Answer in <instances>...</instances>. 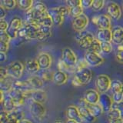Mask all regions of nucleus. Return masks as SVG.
I'll use <instances>...</instances> for the list:
<instances>
[{"mask_svg":"<svg viewBox=\"0 0 123 123\" xmlns=\"http://www.w3.org/2000/svg\"><path fill=\"white\" fill-rule=\"evenodd\" d=\"M48 14L49 15L50 18H52L54 25H61L64 22L65 17L61 14L58 7L56 8H51L48 9Z\"/></svg>","mask_w":123,"mask_h":123,"instance_id":"obj_21","label":"nucleus"},{"mask_svg":"<svg viewBox=\"0 0 123 123\" xmlns=\"http://www.w3.org/2000/svg\"><path fill=\"white\" fill-rule=\"evenodd\" d=\"M38 25L31 24L29 22L24 23L22 29L18 32V38L22 41H31L38 38Z\"/></svg>","mask_w":123,"mask_h":123,"instance_id":"obj_2","label":"nucleus"},{"mask_svg":"<svg viewBox=\"0 0 123 123\" xmlns=\"http://www.w3.org/2000/svg\"><path fill=\"white\" fill-rule=\"evenodd\" d=\"M95 39V36L88 31L79 32L75 36V41L78 45L83 49H88L92 43Z\"/></svg>","mask_w":123,"mask_h":123,"instance_id":"obj_4","label":"nucleus"},{"mask_svg":"<svg viewBox=\"0 0 123 123\" xmlns=\"http://www.w3.org/2000/svg\"><path fill=\"white\" fill-rule=\"evenodd\" d=\"M111 42L115 45H122L123 43V28L115 26L111 29Z\"/></svg>","mask_w":123,"mask_h":123,"instance_id":"obj_19","label":"nucleus"},{"mask_svg":"<svg viewBox=\"0 0 123 123\" xmlns=\"http://www.w3.org/2000/svg\"><path fill=\"white\" fill-rule=\"evenodd\" d=\"M0 5L2 6L6 9H13L17 5V1L15 0H2L0 1Z\"/></svg>","mask_w":123,"mask_h":123,"instance_id":"obj_38","label":"nucleus"},{"mask_svg":"<svg viewBox=\"0 0 123 123\" xmlns=\"http://www.w3.org/2000/svg\"><path fill=\"white\" fill-rule=\"evenodd\" d=\"M25 69L29 74H36L40 70V67L36 59H29L25 62Z\"/></svg>","mask_w":123,"mask_h":123,"instance_id":"obj_29","label":"nucleus"},{"mask_svg":"<svg viewBox=\"0 0 123 123\" xmlns=\"http://www.w3.org/2000/svg\"><path fill=\"white\" fill-rule=\"evenodd\" d=\"M115 59L118 62L123 64V45H119L115 52Z\"/></svg>","mask_w":123,"mask_h":123,"instance_id":"obj_43","label":"nucleus"},{"mask_svg":"<svg viewBox=\"0 0 123 123\" xmlns=\"http://www.w3.org/2000/svg\"><path fill=\"white\" fill-rule=\"evenodd\" d=\"M107 116H108V118H109V120L122 118L121 117V114H120V112H119V111L115 107H112V109H111L109 111V112L107 113Z\"/></svg>","mask_w":123,"mask_h":123,"instance_id":"obj_40","label":"nucleus"},{"mask_svg":"<svg viewBox=\"0 0 123 123\" xmlns=\"http://www.w3.org/2000/svg\"><path fill=\"white\" fill-rule=\"evenodd\" d=\"M55 123H64V122H62V121H60V120H57V121H55Z\"/></svg>","mask_w":123,"mask_h":123,"instance_id":"obj_58","label":"nucleus"},{"mask_svg":"<svg viewBox=\"0 0 123 123\" xmlns=\"http://www.w3.org/2000/svg\"><path fill=\"white\" fill-rule=\"evenodd\" d=\"M111 80L107 75L101 74L97 76L95 80V87L100 94H106L111 88Z\"/></svg>","mask_w":123,"mask_h":123,"instance_id":"obj_7","label":"nucleus"},{"mask_svg":"<svg viewBox=\"0 0 123 123\" xmlns=\"http://www.w3.org/2000/svg\"><path fill=\"white\" fill-rule=\"evenodd\" d=\"M17 5L22 10L27 12L32 8L34 2L32 0H19L17 2Z\"/></svg>","mask_w":123,"mask_h":123,"instance_id":"obj_33","label":"nucleus"},{"mask_svg":"<svg viewBox=\"0 0 123 123\" xmlns=\"http://www.w3.org/2000/svg\"><path fill=\"white\" fill-rule=\"evenodd\" d=\"M27 81L29 82L33 90H41L44 86V82L40 78V76L32 75L27 79Z\"/></svg>","mask_w":123,"mask_h":123,"instance_id":"obj_25","label":"nucleus"},{"mask_svg":"<svg viewBox=\"0 0 123 123\" xmlns=\"http://www.w3.org/2000/svg\"><path fill=\"white\" fill-rule=\"evenodd\" d=\"M9 43H6V42H0V52H5L9 50Z\"/></svg>","mask_w":123,"mask_h":123,"instance_id":"obj_51","label":"nucleus"},{"mask_svg":"<svg viewBox=\"0 0 123 123\" xmlns=\"http://www.w3.org/2000/svg\"><path fill=\"white\" fill-rule=\"evenodd\" d=\"M6 59H7L6 53L0 52V61H1V62H4L5 61H6Z\"/></svg>","mask_w":123,"mask_h":123,"instance_id":"obj_55","label":"nucleus"},{"mask_svg":"<svg viewBox=\"0 0 123 123\" xmlns=\"http://www.w3.org/2000/svg\"><path fill=\"white\" fill-rule=\"evenodd\" d=\"M2 105L3 107V110L7 111V112H10V111H12L15 109H18V108L15 106L12 99L9 96V95H6V98L4 100L3 103L2 104Z\"/></svg>","mask_w":123,"mask_h":123,"instance_id":"obj_30","label":"nucleus"},{"mask_svg":"<svg viewBox=\"0 0 123 123\" xmlns=\"http://www.w3.org/2000/svg\"><path fill=\"white\" fill-rule=\"evenodd\" d=\"M65 123H80L78 121H75V120H71V119H67V121Z\"/></svg>","mask_w":123,"mask_h":123,"instance_id":"obj_57","label":"nucleus"},{"mask_svg":"<svg viewBox=\"0 0 123 123\" xmlns=\"http://www.w3.org/2000/svg\"><path fill=\"white\" fill-rule=\"evenodd\" d=\"M52 36V28L48 26L38 25V40L45 41L48 39Z\"/></svg>","mask_w":123,"mask_h":123,"instance_id":"obj_28","label":"nucleus"},{"mask_svg":"<svg viewBox=\"0 0 123 123\" xmlns=\"http://www.w3.org/2000/svg\"><path fill=\"white\" fill-rule=\"evenodd\" d=\"M30 113L36 121L43 120L46 115V109L43 104L38 103L31 100L29 105Z\"/></svg>","mask_w":123,"mask_h":123,"instance_id":"obj_5","label":"nucleus"},{"mask_svg":"<svg viewBox=\"0 0 123 123\" xmlns=\"http://www.w3.org/2000/svg\"><path fill=\"white\" fill-rule=\"evenodd\" d=\"M9 75L14 79L18 80L21 78L25 67L23 64L19 61H13L6 67Z\"/></svg>","mask_w":123,"mask_h":123,"instance_id":"obj_8","label":"nucleus"},{"mask_svg":"<svg viewBox=\"0 0 123 123\" xmlns=\"http://www.w3.org/2000/svg\"><path fill=\"white\" fill-rule=\"evenodd\" d=\"M65 4H66V6L68 9H71V8L75 7L77 6H80L81 0H69V1L65 2Z\"/></svg>","mask_w":123,"mask_h":123,"instance_id":"obj_47","label":"nucleus"},{"mask_svg":"<svg viewBox=\"0 0 123 123\" xmlns=\"http://www.w3.org/2000/svg\"><path fill=\"white\" fill-rule=\"evenodd\" d=\"M9 76V73H8L7 68L4 67H1V68H0V81L4 80L5 79L8 78Z\"/></svg>","mask_w":123,"mask_h":123,"instance_id":"obj_50","label":"nucleus"},{"mask_svg":"<svg viewBox=\"0 0 123 123\" xmlns=\"http://www.w3.org/2000/svg\"><path fill=\"white\" fill-rule=\"evenodd\" d=\"M53 76H54V72L49 70H44L41 72L40 78L42 79L43 82H52L53 81Z\"/></svg>","mask_w":123,"mask_h":123,"instance_id":"obj_35","label":"nucleus"},{"mask_svg":"<svg viewBox=\"0 0 123 123\" xmlns=\"http://www.w3.org/2000/svg\"><path fill=\"white\" fill-rule=\"evenodd\" d=\"M111 98L114 103H119L123 101V89L120 92H117V93L111 94Z\"/></svg>","mask_w":123,"mask_h":123,"instance_id":"obj_44","label":"nucleus"},{"mask_svg":"<svg viewBox=\"0 0 123 123\" xmlns=\"http://www.w3.org/2000/svg\"><path fill=\"white\" fill-rule=\"evenodd\" d=\"M88 51L94 52H96L98 54H100L102 52L101 42H100L98 39H96V38H95V39L94 40V42L92 43L89 49H88Z\"/></svg>","mask_w":123,"mask_h":123,"instance_id":"obj_39","label":"nucleus"},{"mask_svg":"<svg viewBox=\"0 0 123 123\" xmlns=\"http://www.w3.org/2000/svg\"><path fill=\"white\" fill-rule=\"evenodd\" d=\"M12 38L9 36L7 32H0V42H6V43H9Z\"/></svg>","mask_w":123,"mask_h":123,"instance_id":"obj_46","label":"nucleus"},{"mask_svg":"<svg viewBox=\"0 0 123 123\" xmlns=\"http://www.w3.org/2000/svg\"><path fill=\"white\" fill-rule=\"evenodd\" d=\"M92 22L97 26L98 29H111V18L107 15H95L92 18Z\"/></svg>","mask_w":123,"mask_h":123,"instance_id":"obj_12","label":"nucleus"},{"mask_svg":"<svg viewBox=\"0 0 123 123\" xmlns=\"http://www.w3.org/2000/svg\"><path fill=\"white\" fill-rule=\"evenodd\" d=\"M68 81V75L67 73L58 70L56 72H54V76H53V81L52 82L57 86H62L67 82Z\"/></svg>","mask_w":123,"mask_h":123,"instance_id":"obj_26","label":"nucleus"},{"mask_svg":"<svg viewBox=\"0 0 123 123\" xmlns=\"http://www.w3.org/2000/svg\"><path fill=\"white\" fill-rule=\"evenodd\" d=\"M19 123H32V122H31L30 120H29V119L24 118V119H22V121H20V122H19Z\"/></svg>","mask_w":123,"mask_h":123,"instance_id":"obj_56","label":"nucleus"},{"mask_svg":"<svg viewBox=\"0 0 123 123\" xmlns=\"http://www.w3.org/2000/svg\"><path fill=\"white\" fill-rule=\"evenodd\" d=\"M30 98L32 101L36 102L38 103L43 104L47 100V94L44 90H33L30 95Z\"/></svg>","mask_w":123,"mask_h":123,"instance_id":"obj_24","label":"nucleus"},{"mask_svg":"<svg viewBox=\"0 0 123 123\" xmlns=\"http://www.w3.org/2000/svg\"><path fill=\"white\" fill-rule=\"evenodd\" d=\"M57 67L59 68V70L65 72H70V73H74V74L75 72V68L68 66L66 64H65L61 60V59L59 60V62L57 64Z\"/></svg>","mask_w":123,"mask_h":123,"instance_id":"obj_37","label":"nucleus"},{"mask_svg":"<svg viewBox=\"0 0 123 123\" xmlns=\"http://www.w3.org/2000/svg\"><path fill=\"white\" fill-rule=\"evenodd\" d=\"M8 95H9V97L12 99V101L14 102L15 106L17 108L22 106L24 105L25 102V99L27 98L25 93H23V92L20 91L15 90V89L12 90Z\"/></svg>","mask_w":123,"mask_h":123,"instance_id":"obj_18","label":"nucleus"},{"mask_svg":"<svg viewBox=\"0 0 123 123\" xmlns=\"http://www.w3.org/2000/svg\"><path fill=\"white\" fill-rule=\"evenodd\" d=\"M84 59L86 60L88 65L92 67L98 66V65H102L104 62L103 57L100 54L88 51V50H86Z\"/></svg>","mask_w":123,"mask_h":123,"instance_id":"obj_14","label":"nucleus"},{"mask_svg":"<svg viewBox=\"0 0 123 123\" xmlns=\"http://www.w3.org/2000/svg\"><path fill=\"white\" fill-rule=\"evenodd\" d=\"M115 105H113V107L116 108V109L119 111V112L121 114V117L123 118V101L119 102V103H115Z\"/></svg>","mask_w":123,"mask_h":123,"instance_id":"obj_52","label":"nucleus"},{"mask_svg":"<svg viewBox=\"0 0 123 123\" xmlns=\"http://www.w3.org/2000/svg\"><path fill=\"white\" fill-rule=\"evenodd\" d=\"M88 67H89V65H88L86 60L85 59H80L78 61V63H77L76 66H75V71L79 70V69L88 68Z\"/></svg>","mask_w":123,"mask_h":123,"instance_id":"obj_45","label":"nucleus"},{"mask_svg":"<svg viewBox=\"0 0 123 123\" xmlns=\"http://www.w3.org/2000/svg\"><path fill=\"white\" fill-rule=\"evenodd\" d=\"M24 117V112L18 109L10 112H7L2 109L0 114V123H19V122L25 118Z\"/></svg>","mask_w":123,"mask_h":123,"instance_id":"obj_3","label":"nucleus"},{"mask_svg":"<svg viewBox=\"0 0 123 123\" xmlns=\"http://www.w3.org/2000/svg\"><path fill=\"white\" fill-rule=\"evenodd\" d=\"M102 52L105 54H109L112 51V45L111 42H101Z\"/></svg>","mask_w":123,"mask_h":123,"instance_id":"obj_42","label":"nucleus"},{"mask_svg":"<svg viewBox=\"0 0 123 123\" xmlns=\"http://www.w3.org/2000/svg\"><path fill=\"white\" fill-rule=\"evenodd\" d=\"M37 62L42 71L48 70L50 68L52 63V56L49 53L45 52H41L36 58Z\"/></svg>","mask_w":123,"mask_h":123,"instance_id":"obj_15","label":"nucleus"},{"mask_svg":"<svg viewBox=\"0 0 123 123\" xmlns=\"http://www.w3.org/2000/svg\"><path fill=\"white\" fill-rule=\"evenodd\" d=\"M6 16V9L2 6L0 5V20L4 19Z\"/></svg>","mask_w":123,"mask_h":123,"instance_id":"obj_53","label":"nucleus"},{"mask_svg":"<svg viewBox=\"0 0 123 123\" xmlns=\"http://www.w3.org/2000/svg\"><path fill=\"white\" fill-rule=\"evenodd\" d=\"M89 22V19L86 14H82L79 16L73 18L72 20V28L75 32H81L85 31Z\"/></svg>","mask_w":123,"mask_h":123,"instance_id":"obj_13","label":"nucleus"},{"mask_svg":"<svg viewBox=\"0 0 123 123\" xmlns=\"http://www.w3.org/2000/svg\"><path fill=\"white\" fill-rule=\"evenodd\" d=\"M100 95L101 94L97 90L90 88L85 92L83 99L88 105H95V104L99 103Z\"/></svg>","mask_w":123,"mask_h":123,"instance_id":"obj_17","label":"nucleus"},{"mask_svg":"<svg viewBox=\"0 0 123 123\" xmlns=\"http://www.w3.org/2000/svg\"><path fill=\"white\" fill-rule=\"evenodd\" d=\"M69 9V15L72 16V18H76L79 16V15H82L83 14V9L82 7L80 6H77L75 7H73L71 8V9Z\"/></svg>","mask_w":123,"mask_h":123,"instance_id":"obj_36","label":"nucleus"},{"mask_svg":"<svg viewBox=\"0 0 123 123\" xmlns=\"http://www.w3.org/2000/svg\"><path fill=\"white\" fill-rule=\"evenodd\" d=\"M93 1L92 0H82L81 1V6L83 9H87L88 8H92V5Z\"/></svg>","mask_w":123,"mask_h":123,"instance_id":"obj_48","label":"nucleus"},{"mask_svg":"<svg viewBox=\"0 0 123 123\" xmlns=\"http://www.w3.org/2000/svg\"><path fill=\"white\" fill-rule=\"evenodd\" d=\"M66 115H67L68 119L78 121L80 123L83 122V119L81 117L78 106H75L74 105H71L68 106L66 109Z\"/></svg>","mask_w":123,"mask_h":123,"instance_id":"obj_22","label":"nucleus"},{"mask_svg":"<svg viewBox=\"0 0 123 123\" xmlns=\"http://www.w3.org/2000/svg\"><path fill=\"white\" fill-rule=\"evenodd\" d=\"M14 79H12V77L9 76L8 78L5 79L4 80L0 81V88H1V92L3 93H8L13 89V82Z\"/></svg>","mask_w":123,"mask_h":123,"instance_id":"obj_27","label":"nucleus"},{"mask_svg":"<svg viewBox=\"0 0 123 123\" xmlns=\"http://www.w3.org/2000/svg\"><path fill=\"white\" fill-rule=\"evenodd\" d=\"M78 108L81 115V117H82L84 122H86L88 123H93L96 121V118H95L92 115L91 111L88 108V104L83 99V98L79 100Z\"/></svg>","mask_w":123,"mask_h":123,"instance_id":"obj_9","label":"nucleus"},{"mask_svg":"<svg viewBox=\"0 0 123 123\" xmlns=\"http://www.w3.org/2000/svg\"><path fill=\"white\" fill-rule=\"evenodd\" d=\"M122 8H123V2H122Z\"/></svg>","mask_w":123,"mask_h":123,"instance_id":"obj_59","label":"nucleus"},{"mask_svg":"<svg viewBox=\"0 0 123 123\" xmlns=\"http://www.w3.org/2000/svg\"><path fill=\"white\" fill-rule=\"evenodd\" d=\"M109 123H123V118L111 119V120H109Z\"/></svg>","mask_w":123,"mask_h":123,"instance_id":"obj_54","label":"nucleus"},{"mask_svg":"<svg viewBox=\"0 0 123 123\" xmlns=\"http://www.w3.org/2000/svg\"><path fill=\"white\" fill-rule=\"evenodd\" d=\"M24 25L22 20L19 17H14L9 23V27L6 31L12 39H16L18 38V32Z\"/></svg>","mask_w":123,"mask_h":123,"instance_id":"obj_11","label":"nucleus"},{"mask_svg":"<svg viewBox=\"0 0 123 123\" xmlns=\"http://www.w3.org/2000/svg\"><path fill=\"white\" fill-rule=\"evenodd\" d=\"M9 27V24L8 23L5 19H1L0 20V29L1 32H6Z\"/></svg>","mask_w":123,"mask_h":123,"instance_id":"obj_49","label":"nucleus"},{"mask_svg":"<svg viewBox=\"0 0 123 123\" xmlns=\"http://www.w3.org/2000/svg\"><path fill=\"white\" fill-rule=\"evenodd\" d=\"M95 38L100 42H111V29H98Z\"/></svg>","mask_w":123,"mask_h":123,"instance_id":"obj_23","label":"nucleus"},{"mask_svg":"<svg viewBox=\"0 0 123 123\" xmlns=\"http://www.w3.org/2000/svg\"><path fill=\"white\" fill-rule=\"evenodd\" d=\"M48 12V9L44 3L37 2L34 3L32 8L25 12L26 22L36 25L38 19Z\"/></svg>","mask_w":123,"mask_h":123,"instance_id":"obj_1","label":"nucleus"},{"mask_svg":"<svg viewBox=\"0 0 123 123\" xmlns=\"http://www.w3.org/2000/svg\"><path fill=\"white\" fill-rule=\"evenodd\" d=\"M105 6V1L103 0H94L92 5V9L94 11H100Z\"/></svg>","mask_w":123,"mask_h":123,"instance_id":"obj_41","label":"nucleus"},{"mask_svg":"<svg viewBox=\"0 0 123 123\" xmlns=\"http://www.w3.org/2000/svg\"><path fill=\"white\" fill-rule=\"evenodd\" d=\"M61 60L65 64H66L68 66L73 68H75V66L79 61L75 52L71 48L68 47H65L62 49Z\"/></svg>","mask_w":123,"mask_h":123,"instance_id":"obj_6","label":"nucleus"},{"mask_svg":"<svg viewBox=\"0 0 123 123\" xmlns=\"http://www.w3.org/2000/svg\"><path fill=\"white\" fill-rule=\"evenodd\" d=\"M107 12L109 16L115 20H119L122 17V9L118 3L115 2H109L106 6Z\"/></svg>","mask_w":123,"mask_h":123,"instance_id":"obj_16","label":"nucleus"},{"mask_svg":"<svg viewBox=\"0 0 123 123\" xmlns=\"http://www.w3.org/2000/svg\"><path fill=\"white\" fill-rule=\"evenodd\" d=\"M111 94L117 93V92H120L123 89V83L118 79H114L111 80Z\"/></svg>","mask_w":123,"mask_h":123,"instance_id":"obj_34","label":"nucleus"},{"mask_svg":"<svg viewBox=\"0 0 123 123\" xmlns=\"http://www.w3.org/2000/svg\"><path fill=\"white\" fill-rule=\"evenodd\" d=\"M74 79L81 86L88 84L92 79V72L88 68L79 69L75 71L74 74Z\"/></svg>","mask_w":123,"mask_h":123,"instance_id":"obj_10","label":"nucleus"},{"mask_svg":"<svg viewBox=\"0 0 123 123\" xmlns=\"http://www.w3.org/2000/svg\"><path fill=\"white\" fill-rule=\"evenodd\" d=\"M88 108L91 111L92 115H94L95 118H98L104 113L103 109L102 106L98 104H95V105H88Z\"/></svg>","mask_w":123,"mask_h":123,"instance_id":"obj_31","label":"nucleus"},{"mask_svg":"<svg viewBox=\"0 0 123 123\" xmlns=\"http://www.w3.org/2000/svg\"><path fill=\"white\" fill-rule=\"evenodd\" d=\"M99 105L103 109L104 112L108 113L112 109L114 102L112 100V98L110 95L107 94H101V95H100V100H99Z\"/></svg>","mask_w":123,"mask_h":123,"instance_id":"obj_20","label":"nucleus"},{"mask_svg":"<svg viewBox=\"0 0 123 123\" xmlns=\"http://www.w3.org/2000/svg\"><path fill=\"white\" fill-rule=\"evenodd\" d=\"M37 25H43V26H48V27H51L54 25L53 22L52 20V18H50L48 12L45 15H44L40 19H38V21L36 23Z\"/></svg>","mask_w":123,"mask_h":123,"instance_id":"obj_32","label":"nucleus"}]
</instances>
